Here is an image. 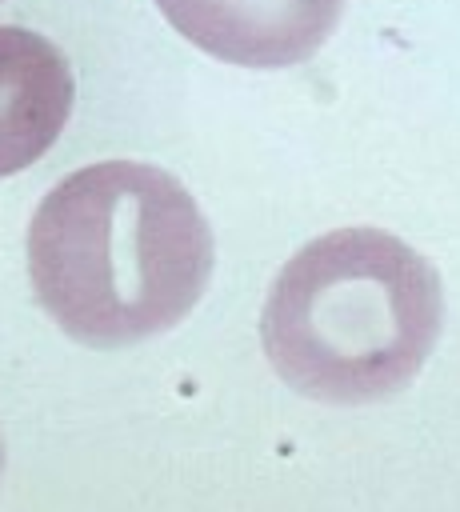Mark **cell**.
Segmentation results:
<instances>
[{"label":"cell","mask_w":460,"mask_h":512,"mask_svg":"<svg viewBox=\"0 0 460 512\" xmlns=\"http://www.w3.org/2000/svg\"><path fill=\"white\" fill-rule=\"evenodd\" d=\"M212 260V228L188 188L136 160L64 176L28 224L36 304L88 348H128L176 328L200 304Z\"/></svg>","instance_id":"6da1fadb"},{"label":"cell","mask_w":460,"mask_h":512,"mask_svg":"<svg viewBox=\"0 0 460 512\" xmlns=\"http://www.w3.org/2000/svg\"><path fill=\"white\" fill-rule=\"evenodd\" d=\"M444 328V288L384 228L308 240L272 280L260 344L272 372L320 404H372L408 388Z\"/></svg>","instance_id":"7a4b0ae2"},{"label":"cell","mask_w":460,"mask_h":512,"mask_svg":"<svg viewBox=\"0 0 460 512\" xmlns=\"http://www.w3.org/2000/svg\"><path fill=\"white\" fill-rule=\"evenodd\" d=\"M200 52L236 68H292L336 32L344 0H156Z\"/></svg>","instance_id":"3957f363"},{"label":"cell","mask_w":460,"mask_h":512,"mask_svg":"<svg viewBox=\"0 0 460 512\" xmlns=\"http://www.w3.org/2000/svg\"><path fill=\"white\" fill-rule=\"evenodd\" d=\"M72 100L68 56L32 28L0 24V176L32 168L60 140Z\"/></svg>","instance_id":"277c9868"},{"label":"cell","mask_w":460,"mask_h":512,"mask_svg":"<svg viewBox=\"0 0 460 512\" xmlns=\"http://www.w3.org/2000/svg\"><path fill=\"white\" fill-rule=\"evenodd\" d=\"M0 468H4V440H0Z\"/></svg>","instance_id":"5b68a950"}]
</instances>
